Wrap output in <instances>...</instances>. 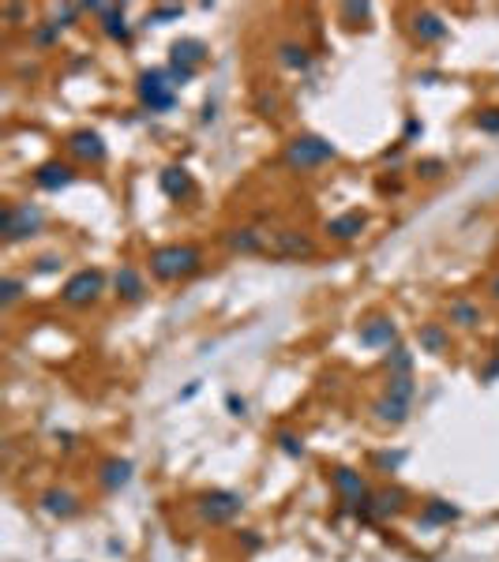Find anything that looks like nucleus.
<instances>
[{
	"instance_id": "31",
	"label": "nucleus",
	"mask_w": 499,
	"mask_h": 562,
	"mask_svg": "<svg viewBox=\"0 0 499 562\" xmlns=\"http://www.w3.org/2000/svg\"><path fill=\"white\" fill-rule=\"evenodd\" d=\"M181 12H184L181 4H162V8H154V12H151L147 23H169V19H181Z\"/></svg>"
},
{
	"instance_id": "26",
	"label": "nucleus",
	"mask_w": 499,
	"mask_h": 562,
	"mask_svg": "<svg viewBox=\"0 0 499 562\" xmlns=\"http://www.w3.org/2000/svg\"><path fill=\"white\" fill-rule=\"evenodd\" d=\"M102 30H105L109 38H113V42H128V38H132V34H128V23H124V8H121V4H113V12H109V15L102 19Z\"/></svg>"
},
{
	"instance_id": "1",
	"label": "nucleus",
	"mask_w": 499,
	"mask_h": 562,
	"mask_svg": "<svg viewBox=\"0 0 499 562\" xmlns=\"http://www.w3.org/2000/svg\"><path fill=\"white\" fill-rule=\"evenodd\" d=\"M199 266H203V252L192 244H169L151 252V274L158 281H181L188 274H195Z\"/></svg>"
},
{
	"instance_id": "28",
	"label": "nucleus",
	"mask_w": 499,
	"mask_h": 562,
	"mask_svg": "<svg viewBox=\"0 0 499 562\" xmlns=\"http://www.w3.org/2000/svg\"><path fill=\"white\" fill-rule=\"evenodd\" d=\"M31 42H34L38 49H53L57 42H61V26H57V23H38V26L31 30Z\"/></svg>"
},
{
	"instance_id": "2",
	"label": "nucleus",
	"mask_w": 499,
	"mask_h": 562,
	"mask_svg": "<svg viewBox=\"0 0 499 562\" xmlns=\"http://www.w3.org/2000/svg\"><path fill=\"white\" fill-rule=\"evenodd\" d=\"M338 150L319 135H297L293 143L285 146V165L297 169V173H308V169H319L327 162H334Z\"/></svg>"
},
{
	"instance_id": "18",
	"label": "nucleus",
	"mask_w": 499,
	"mask_h": 562,
	"mask_svg": "<svg viewBox=\"0 0 499 562\" xmlns=\"http://www.w3.org/2000/svg\"><path fill=\"white\" fill-rule=\"evenodd\" d=\"M413 34L421 38V42H443L447 38V23L432 12H417L413 15Z\"/></svg>"
},
{
	"instance_id": "32",
	"label": "nucleus",
	"mask_w": 499,
	"mask_h": 562,
	"mask_svg": "<svg viewBox=\"0 0 499 562\" xmlns=\"http://www.w3.org/2000/svg\"><path fill=\"white\" fill-rule=\"evenodd\" d=\"M278 446H282L289 457H304V446H301V439H297V435H289V431H282V435H278Z\"/></svg>"
},
{
	"instance_id": "7",
	"label": "nucleus",
	"mask_w": 499,
	"mask_h": 562,
	"mask_svg": "<svg viewBox=\"0 0 499 562\" xmlns=\"http://www.w3.org/2000/svg\"><path fill=\"white\" fill-rule=\"evenodd\" d=\"M331 484H334V491L342 495V503L345 506H353V510H361L368 499V484H364V476L361 473H353V469H334V476H331Z\"/></svg>"
},
{
	"instance_id": "12",
	"label": "nucleus",
	"mask_w": 499,
	"mask_h": 562,
	"mask_svg": "<svg viewBox=\"0 0 499 562\" xmlns=\"http://www.w3.org/2000/svg\"><path fill=\"white\" fill-rule=\"evenodd\" d=\"M169 60H173V68H195L199 72V64L207 60V45L195 42V38H181V42L169 49Z\"/></svg>"
},
{
	"instance_id": "43",
	"label": "nucleus",
	"mask_w": 499,
	"mask_h": 562,
	"mask_svg": "<svg viewBox=\"0 0 499 562\" xmlns=\"http://www.w3.org/2000/svg\"><path fill=\"white\" fill-rule=\"evenodd\" d=\"M488 293H492V296H496V300H499V278H496V281H492V289H488Z\"/></svg>"
},
{
	"instance_id": "37",
	"label": "nucleus",
	"mask_w": 499,
	"mask_h": 562,
	"mask_svg": "<svg viewBox=\"0 0 499 562\" xmlns=\"http://www.w3.org/2000/svg\"><path fill=\"white\" fill-rule=\"evenodd\" d=\"M477 124L484 128V132H499V113H481V120Z\"/></svg>"
},
{
	"instance_id": "20",
	"label": "nucleus",
	"mask_w": 499,
	"mask_h": 562,
	"mask_svg": "<svg viewBox=\"0 0 499 562\" xmlns=\"http://www.w3.org/2000/svg\"><path fill=\"white\" fill-rule=\"evenodd\" d=\"M162 188H165L169 199H188L192 195V176H188L181 165H169L162 173Z\"/></svg>"
},
{
	"instance_id": "39",
	"label": "nucleus",
	"mask_w": 499,
	"mask_h": 562,
	"mask_svg": "<svg viewBox=\"0 0 499 562\" xmlns=\"http://www.w3.org/2000/svg\"><path fill=\"white\" fill-rule=\"evenodd\" d=\"M49 270H57V259L53 255H45L42 263H38V274H49Z\"/></svg>"
},
{
	"instance_id": "21",
	"label": "nucleus",
	"mask_w": 499,
	"mask_h": 562,
	"mask_svg": "<svg viewBox=\"0 0 499 562\" xmlns=\"http://www.w3.org/2000/svg\"><path fill=\"white\" fill-rule=\"evenodd\" d=\"M42 510H49V514H57V517H72L79 510V499L72 495V491H45Z\"/></svg>"
},
{
	"instance_id": "35",
	"label": "nucleus",
	"mask_w": 499,
	"mask_h": 562,
	"mask_svg": "<svg viewBox=\"0 0 499 562\" xmlns=\"http://www.w3.org/2000/svg\"><path fill=\"white\" fill-rule=\"evenodd\" d=\"M417 173H421V176H439V173H443V162H439V158H428V162L417 165Z\"/></svg>"
},
{
	"instance_id": "5",
	"label": "nucleus",
	"mask_w": 499,
	"mask_h": 562,
	"mask_svg": "<svg viewBox=\"0 0 499 562\" xmlns=\"http://www.w3.org/2000/svg\"><path fill=\"white\" fill-rule=\"evenodd\" d=\"M173 79L169 72H143L139 75V102H143L151 113H165V109H173L177 94H173Z\"/></svg>"
},
{
	"instance_id": "13",
	"label": "nucleus",
	"mask_w": 499,
	"mask_h": 562,
	"mask_svg": "<svg viewBox=\"0 0 499 562\" xmlns=\"http://www.w3.org/2000/svg\"><path fill=\"white\" fill-rule=\"evenodd\" d=\"M274 252L282 255V259H312L315 255V244L308 236H301V233H278L274 236Z\"/></svg>"
},
{
	"instance_id": "30",
	"label": "nucleus",
	"mask_w": 499,
	"mask_h": 562,
	"mask_svg": "<svg viewBox=\"0 0 499 562\" xmlns=\"http://www.w3.org/2000/svg\"><path fill=\"white\" fill-rule=\"evenodd\" d=\"M23 289H27V285H23V281H19V278H8L4 285H0V293H4V296H0V304H4V307H12L15 300L23 296Z\"/></svg>"
},
{
	"instance_id": "24",
	"label": "nucleus",
	"mask_w": 499,
	"mask_h": 562,
	"mask_svg": "<svg viewBox=\"0 0 499 562\" xmlns=\"http://www.w3.org/2000/svg\"><path fill=\"white\" fill-rule=\"evenodd\" d=\"M454 517H458V506L443 503V499H432V503L424 506V514H421L424 525H451Z\"/></svg>"
},
{
	"instance_id": "38",
	"label": "nucleus",
	"mask_w": 499,
	"mask_h": 562,
	"mask_svg": "<svg viewBox=\"0 0 499 562\" xmlns=\"http://www.w3.org/2000/svg\"><path fill=\"white\" fill-rule=\"evenodd\" d=\"M225 401H229V409H233V416H244V413H248V405H244V397H237V394H229Z\"/></svg>"
},
{
	"instance_id": "9",
	"label": "nucleus",
	"mask_w": 499,
	"mask_h": 562,
	"mask_svg": "<svg viewBox=\"0 0 499 562\" xmlns=\"http://www.w3.org/2000/svg\"><path fill=\"white\" fill-rule=\"evenodd\" d=\"M68 154L79 158V162H105V143H102V135L98 132H75V135H68Z\"/></svg>"
},
{
	"instance_id": "17",
	"label": "nucleus",
	"mask_w": 499,
	"mask_h": 562,
	"mask_svg": "<svg viewBox=\"0 0 499 562\" xmlns=\"http://www.w3.org/2000/svg\"><path fill=\"white\" fill-rule=\"evenodd\" d=\"M128 480H132V461H121V457L105 461L102 473H98V484H102L105 491H121Z\"/></svg>"
},
{
	"instance_id": "42",
	"label": "nucleus",
	"mask_w": 499,
	"mask_h": 562,
	"mask_svg": "<svg viewBox=\"0 0 499 562\" xmlns=\"http://www.w3.org/2000/svg\"><path fill=\"white\" fill-rule=\"evenodd\" d=\"M241 540H244V547H259V536L255 533H244Z\"/></svg>"
},
{
	"instance_id": "29",
	"label": "nucleus",
	"mask_w": 499,
	"mask_h": 562,
	"mask_svg": "<svg viewBox=\"0 0 499 562\" xmlns=\"http://www.w3.org/2000/svg\"><path fill=\"white\" fill-rule=\"evenodd\" d=\"M387 367H391V375H409V367H413V353L402 345H394L391 353H387Z\"/></svg>"
},
{
	"instance_id": "3",
	"label": "nucleus",
	"mask_w": 499,
	"mask_h": 562,
	"mask_svg": "<svg viewBox=\"0 0 499 562\" xmlns=\"http://www.w3.org/2000/svg\"><path fill=\"white\" fill-rule=\"evenodd\" d=\"M42 222H45L42 206H34V203H12V206H4V214H0V233H4L8 244H15V240L34 236L38 229H42Z\"/></svg>"
},
{
	"instance_id": "6",
	"label": "nucleus",
	"mask_w": 499,
	"mask_h": 562,
	"mask_svg": "<svg viewBox=\"0 0 499 562\" xmlns=\"http://www.w3.org/2000/svg\"><path fill=\"white\" fill-rule=\"evenodd\" d=\"M195 506H199V517H203V521H211V525H225V521H233L237 514H241L244 499L237 495V491H207Z\"/></svg>"
},
{
	"instance_id": "14",
	"label": "nucleus",
	"mask_w": 499,
	"mask_h": 562,
	"mask_svg": "<svg viewBox=\"0 0 499 562\" xmlns=\"http://www.w3.org/2000/svg\"><path fill=\"white\" fill-rule=\"evenodd\" d=\"M364 233V214L361 210H349V214H342V218H331V222H327V236L331 240H357Z\"/></svg>"
},
{
	"instance_id": "40",
	"label": "nucleus",
	"mask_w": 499,
	"mask_h": 562,
	"mask_svg": "<svg viewBox=\"0 0 499 562\" xmlns=\"http://www.w3.org/2000/svg\"><path fill=\"white\" fill-rule=\"evenodd\" d=\"M398 461H402V454H391V457H387V454H383V457H379V465H383V469H387V465H391V469H394V465H398Z\"/></svg>"
},
{
	"instance_id": "25",
	"label": "nucleus",
	"mask_w": 499,
	"mask_h": 562,
	"mask_svg": "<svg viewBox=\"0 0 499 562\" xmlns=\"http://www.w3.org/2000/svg\"><path fill=\"white\" fill-rule=\"evenodd\" d=\"M308 60H312V56H308V49L297 45V42H285L282 49H278V64H282V68H293V72H304Z\"/></svg>"
},
{
	"instance_id": "16",
	"label": "nucleus",
	"mask_w": 499,
	"mask_h": 562,
	"mask_svg": "<svg viewBox=\"0 0 499 562\" xmlns=\"http://www.w3.org/2000/svg\"><path fill=\"white\" fill-rule=\"evenodd\" d=\"M417 337H421V349L432 356H443L447 349H451V334H447L443 323H424L421 330H417Z\"/></svg>"
},
{
	"instance_id": "19",
	"label": "nucleus",
	"mask_w": 499,
	"mask_h": 562,
	"mask_svg": "<svg viewBox=\"0 0 499 562\" xmlns=\"http://www.w3.org/2000/svg\"><path fill=\"white\" fill-rule=\"evenodd\" d=\"M372 413H375V420L379 424H391V427H398V424H405V416H409V405L405 401H394V397H379L375 405H372Z\"/></svg>"
},
{
	"instance_id": "33",
	"label": "nucleus",
	"mask_w": 499,
	"mask_h": 562,
	"mask_svg": "<svg viewBox=\"0 0 499 562\" xmlns=\"http://www.w3.org/2000/svg\"><path fill=\"white\" fill-rule=\"evenodd\" d=\"M83 12H87V4H64V8H57V26H72V19L83 15Z\"/></svg>"
},
{
	"instance_id": "34",
	"label": "nucleus",
	"mask_w": 499,
	"mask_h": 562,
	"mask_svg": "<svg viewBox=\"0 0 499 562\" xmlns=\"http://www.w3.org/2000/svg\"><path fill=\"white\" fill-rule=\"evenodd\" d=\"M255 109H259L263 116H274V113H278V98H274V94H259Z\"/></svg>"
},
{
	"instance_id": "8",
	"label": "nucleus",
	"mask_w": 499,
	"mask_h": 562,
	"mask_svg": "<svg viewBox=\"0 0 499 562\" xmlns=\"http://www.w3.org/2000/svg\"><path fill=\"white\" fill-rule=\"evenodd\" d=\"M402 510H405V491L402 487H387V491H379V495L368 499L357 514L361 517H394V514H402Z\"/></svg>"
},
{
	"instance_id": "22",
	"label": "nucleus",
	"mask_w": 499,
	"mask_h": 562,
	"mask_svg": "<svg viewBox=\"0 0 499 562\" xmlns=\"http://www.w3.org/2000/svg\"><path fill=\"white\" fill-rule=\"evenodd\" d=\"M225 244L233 248V252H241V255H259L263 252V236H259L255 229H233V233L225 236Z\"/></svg>"
},
{
	"instance_id": "41",
	"label": "nucleus",
	"mask_w": 499,
	"mask_h": 562,
	"mask_svg": "<svg viewBox=\"0 0 499 562\" xmlns=\"http://www.w3.org/2000/svg\"><path fill=\"white\" fill-rule=\"evenodd\" d=\"M417 132H421V124H417V120H409V128H405V143H409V139H417Z\"/></svg>"
},
{
	"instance_id": "4",
	"label": "nucleus",
	"mask_w": 499,
	"mask_h": 562,
	"mask_svg": "<svg viewBox=\"0 0 499 562\" xmlns=\"http://www.w3.org/2000/svg\"><path fill=\"white\" fill-rule=\"evenodd\" d=\"M102 289H105V274H102V270H79V274H72L64 281L61 300H64V304H72V307H87V304H94V300L102 296Z\"/></svg>"
},
{
	"instance_id": "36",
	"label": "nucleus",
	"mask_w": 499,
	"mask_h": 562,
	"mask_svg": "<svg viewBox=\"0 0 499 562\" xmlns=\"http://www.w3.org/2000/svg\"><path fill=\"white\" fill-rule=\"evenodd\" d=\"M368 12H372L368 4H345V8H342L345 19H368Z\"/></svg>"
},
{
	"instance_id": "10",
	"label": "nucleus",
	"mask_w": 499,
	"mask_h": 562,
	"mask_svg": "<svg viewBox=\"0 0 499 562\" xmlns=\"http://www.w3.org/2000/svg\"><path fill=\"white\" fill-rule=\"evenodd\" d=\"M398 341V326L394 319H368V323L361 326V345H372V349H391Z\"/></svg>"
},
{
	"instance_id": "15",
	"label": "nucleus",
	"mask_w": 499,
	"mask_h": 562,
	"mask_svg": "<svg viewBox=\"0 0 499 562\" xmlns=\"http://www.w3.org/2000/svg\"><path fill=\"white\" fill-rule=\"evenodd\" d=\"M113 289H117V296L121 300H143L147 296V285H143V274H139L135 266H121L117 270V278H113Z\"/></svg>"
},
{
	"instance_id": "27",
	"label": "nucleus",
	"mask_w": 499,
	"mask_h": 562,
	"mask_svg": "<svg viewBox=\"0 0 499 562\" xmlns=\"http://www.w3.org/2000/svg\"><path fill=\"white\" fill-rule=\"evenodd\" d=\"M413 394H417V386H413V379L409 375H391V383H387V397H394V401H413Z\"/></svg>"
},
{
	"instance_id": "23",
	"label": "nucleus",
	"mask_w": 499,
	"mask_h": 562,
	"mask_svg": "<svg viewBox=\"0 0 499 562\" xmlns=\"http://www.w3.org/2000/svg\"><path fill=\"white\" fill-rule=\"evenodd\" d=\"M451 323L458 326H466V330H473V326H481V307L473 304V300H466V296H458L451 300Z\"/></svg>"
},
{
	"instance_id": "11",
	"label": "nucleus",
	"mask_w": 499,
	"mask_h": 562,
	"mask_svg": "<svg viewBox=\"0 0 499 562\" xmlns=\"http://www.w3.org/2000/svg\"><path fill=\"white\" fill-rule=\"evenodd\" d=\"M72 180H75V169L64 165V162H45L34 173V184L42 188V192H61V188L72 184Z\"/></svg>"
}]
</instances>
